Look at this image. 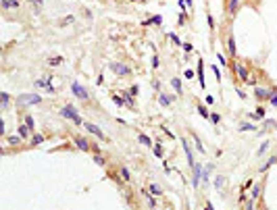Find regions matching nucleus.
I'll use <instances>...</instances> for the list:
<instances>
[{
  "label": "nucleus",
  "instance_id": "f257e3e1",
  "mask_svg": "<svg viewBox=\"0 0 277 210\" xmlns=\"http://www.w3.org/2000/svg\"><path fill=\"white\" fill-rule=\"evenodd\" d=\"M61 117H65V119H69V121H73L75 125H83L85 121L79 117V112H77V108L73 104H65L61 108Z\"/></svg>",
  "mask_w": 277,
  "mask_h": 210
},
{
  "label": "nucleus",
  "instance_id": "f03ea898",
  "mask_svg": "<svg viewBox=\"0 0 277 210\" xmlns=\"http://www.w3.org/2000/svg\"><path fill=\"white\" fill-rule=\"evenodd\" d=\"M17 106H21V108H25V106H34V104H40L42 102V96L40 94H21V96H17Z\"/></svg>",
  "mask_w": 277,
  "mask_h": 210
},
{
  "label": "nucleus",
  "instance_id": "7ed1b4c3",
  "mask_svg": "<svg viewBox=\"0 0 277 210\" xmlns=\"http://www.w3.org/2000/svg\"><path fill=\"white\" fill-rule=\"evenodd\" d=\"M71 92H73V94H75L79 100H83V102H85V100H90V94H88V90H85L81 83H77V81H73V83H71Z\"/></svg>",
  "mask_w": 277,
  "mask_h": 210
},
{
  "label": "nucleus",
  "instance_id": "20e7f679",
  "mask_svg": "<svg viewBox=\"0 0 277 210\" xmlns=\"http://www.w3.org/2000/svg\"><path fill=\"white\" fill-rule=\"evenodd\" d=\"M273 94H277V87H271V90H267V87H254V96H256L258 100H269Z\"/></svg>",
  "mask_w": 277,
  "mask_h": 210
},
{
  "label": "nucleus",
  "instance_id": "39448f33",
  "mask_svg": "<svg viewBox=\"0 0 277 210\" xmlns=\"http://www.w3.org/2000/svg\"><path fill=\"white\" fill-rule=\"evenodd\" d=\"M83 129H85V131H90L92 135H96L98 140H106V135L102 133V129H100V127H96L94 123H88V121H85V123H83Z\"/></svg>",
  "mask_w": 277,
  "mask_h": 210
},
{
  "label": "nucleus",
  "instance_id": "423d86ee",
  "mask_svg": "<svg viewBox=\"0 0 277 210\" xmlns=\"http://www.w3.org/2000/svg\"><path fill=\"white\" fill-rule=\"evenodd\" d=\"M111 69L115 71V75H121V77H125V75L132 73V69H129L127 65H123V63H111Z\"/></svg>",
  "mask_w": 277,
  "mask_h": 210
},
{
  "label": "nucleus",
  "instance_id": "0eeeda50",
  "mask_svg": "<svg viewBox=\"0 0 277 210\" xmlns=\"http://www.w3.org/2000/svg\"><path fill=\"white\" fill-rule=\"evenodd\" d=\"M192 168H194V179H192V185H194V187H198V183H200V179L204 177V167L196 162V164H194Z\"/></svg>",
  "mask_w": 277,
  "mask_h": 210
},
{
  "label": "nucleus",
  "instance_id": "6e6552de",
  "mask_svg": "<svg viewBox=\"0 0 277 210\" xmlns=\"http://www.w3.org/2000/svg\"><path fill=\"white\" fill-rule=\"evenodd\" d=\"M181 144H183V150H186V156H187V162L194 167L196 164V158H194V152H192V148H190V144H187L186 137H181Z\"/></svg>",
  "mask_w": 277,
  "mask_h": 210
},
{
  "label": "nucleus",
  "instance_id": "1a4fd4ad",
  "mask_svg": "<svg viewBox=\"0 0 277 210\" xmlns=\"http://www.w3.org/2000/svg\"><path fill=\"white\" fill-rule=\"evenodd\" d=\"M236 71H238V77L242 79L244 83H250V73H248V69H246L244 65H236Z\"/></svg>",
  "mask_w": 277,
  "mask_h": 210
},
{
  "label": "nucleus",
  "instance_id": "9d476101",
  "mask_svg": "<svg viewBox=\"0 0 277 210\" xmlns=\"http://www.w3.org/2000/svg\"><path fill=\"white\" fill-rule=\"evenodd\" d=\"M73 141H75V146L79 148V150H83V152H88V150H90V144H88V140H85V137H81V135L73 137Z\"/></svg>",
  "mask_w": 277,
  "mask_h": 210
},
{
  "label": "nucleus",
  "instance_id": "9b49d317",
  "mask_svg": "<svg viewBox=\"0 0 277 210\" xmlns=\"http://www.w3.org/2000/svg\"><path fill=\"white\" fill-rule=\"evenodd\" d=\"M160 23H163V17H160V15H154L150 19H144L142 25H144V27H150V25H160Z\"/></svg>",
  "mask_w": 277,
  "mask_h": 210
},
{
  "label": "nucleus",
  "instance_id": "f8f14e48",
  "mask_svg": "<svg viewBox=\"0 0 277 210\" xmlns=\"http://www.w3.org/2000/svg\"><path fill=\"white\" fill-rule=\"evenodd\" d=\"M196 73H198V79H200V87L204 90L206 87V81H204V63H202V58L198 60V71Z\"/></svg>",
  "mask_w": 277,
  "mask_h": 210
},
{
  "label": "nucleus",
  "instance_id": "ddd939ff",
  "mask_svg": "<svg viewBox=\"0 0 277 210\" xmlns=\"http://www.w3.org/2000/svg\"><path fill=\"white\" fill-rule=\"evenodd\" d=\"M227 48H229V54L236 58L238 50H236V40H233V35H229V38H227Z\"/></svg>",
  "mask_w": 277,
  "mask_h": 210
},
{
  "label": "nucleus",
  "instance_id": "4468645a",
  "mask_svg": "<svg viewBox=\"0 0 277 210\" xmlns=\"http://www.w3.org/2000/svg\"><path fill=\"white\" fill-rule=\"evenodd\" d=\"M238 8H240V0H229L227 2V13L229 15H233Z\"/></svg>",
  "mask_w": 277,
  "mask_h": 210
},
{
  "label": "nucleus",
  "instance_id": "2eb2a0df",
  "mask_svg": "<svg viewBox=\"0 0 277 210\" xmlns=\"http://www.w3.org/2000/svg\"><path fill=\"white\" fill-rule=\"evenodd\" d=\"M17 133H19V135L23 137V140L31 135V131H29V127H27V125H19V127H17Z\"/></svg>",
  "mask_w": 277,
  "mask_h": 210
},
{
  "label": "nucleus",
  "instance_id": "dca6fc26",
  "mask_svg": "<svg viewBox=\"0 0 277 210\" xmlns=\"http://www.w3.org/2000/svg\"><path fill=\"white\" fill-rule=\"evenodd\" d=\"M261 191H263V183H256L254 187H252V194H250V200H256L261 196Z\"/></svg>",
  "mask_w": 277,
  "mask_h": 210
},
{
  "label": "nucleus",
  "instance_id": "f3484780",
  "mask_svg": "<svg viewBox=\"0 0 277 210\" xmlns=\"http://www.w3.org/2000/svg\"><path fill=\"white\" fill-rule=\"evenodd\" d=\"M44 140H46V137H44L42 133H31V146H40Z\"/></svg>",
  "mask_w": 277,
  "mask_h": 210
},
{
  "label": "nucleus",
  "instance_id": "a211bd4d",
  "mask_svg": "<svg viewBox=\"0 0 277 210\" xmlns=\"http://www.w3.org/2000/svg\"><path fill=\"white\" fill-rule=\"evenodd\" d=\"M171 100H173L171 96H167V94H159V104L160 106H169V104H171Z\"/></svg>",
  "mask_w": 277,
  "mask_h": 210
},
{
  "label": "nucleus",
  "instance_id": "6ab92c4d",
  "mask_svg": "<svg viewBox=\"0 0 277 210\" xmlns=\"http://www.w3.org/2000/svg\"><path fill=\"white\" fill-rule=\"evenodd\" d=\"M269 146H271V141H269V140H267V141H263V144L258 146V150H256V156H263L265 152L269 150Z\"/></svg>",
  "mask_w": 277,
  "mask_h": 210
},
{
  "label": "nucleus",
  "instance_id": "aec40b11",
  "mask_svg": "<svg viewBox=\"0 0 277 210\" xmlns=\"http://www.w3.org/2000/svg\"><path fill=\"white\" fill-rule=\"evenodd\" d=\"M119 175H121V179H125V181H129V179H132V173H129V168H127V167L119 168Z\"/></svg>",
  "mask_w": 277,
  "mask_h": 210
},
{
  "label": "nucleus",
  "instance_id": "412c9836",
  "mask_svg": "<svg viewBox=\"0 0 277 210\" xmlns=\"http://www.w3.org/2000/svg\"><path fill=\"white\" fill-rule=\"evenodd\" d=\"M7 140H8V146H19L23 137H21L19 133H17V135H11V137H7Z\"/></svg>",
  "mask_w": 277,
  "mask_h": 210
},
{
  "label": "nucleus",
  "instance_id": "4be33fe9",
  "mask_svg": "<svg viewBox=\"0 0 277 210\" xmlns=\"http://www.w3.org/2000/svg\"><path fill=\"white\" fill-rule=\"evenodd\" d=\"M171 85H173V90L177 92V94H183V90H181V81H179V77H173V79H171Z\"/></svg>",
  "mask_w": 277,
  "mask_h": 210
},
{
  "label": "nucleus",
  "instance_id": "5701e85b",
  "mask_svg": "<svg viewBox=\"0 0 277 210\" xmlns=\"http://www.w3.org/2000/svg\"><path fill=\"white\" fill-rule=\"evenodd\" d=\"M0 2H2V7H4V8H17V7H19V2H17V0H0Z\"/></svg>",
  "mask_w": 277,
  "mask_h": 210
},
{
  "label": "nucleus",
  "instance_id": "b1692460",
  "mask_svg": "<svg viewBox=\"0 0 277 210\" xmlns=\"http://www.w3.org/2000/svg\"><path fill=\"white\" fill-rule=\"evenodd\" d=\"M0 102H2V108H8V102H11V96H8L7 92H2V94H0Z\"/></svg>",
  "mask_w": 277,
  "mask_h": 210
},
{
  "label": "nucleus",
  "instance_id": "393cba45",
  "mask_svg": "<svg viewBox=\"0 0 277 210\" xmlns=\"http://www.w3.org/2000/svg\"><path fill=\"white\" fill-rule=\"evenodd\" d=\"M25 125L29 127V131L34 133V129H35V121H34V117H29V114H27V117H25Z\"/></svg>",
  "mask_w": 277,
  "mask_h": 210
},
{
  "label": "nucleus",
  "instance_id": "a878e982",
  "mask_svg": "<svg viewBox=\"0 0 277 210\" xmlns=\"http://www.w3.org/2000/svg\"><path fill=\"white\" fill-rule=\"evenodd\" d=\"M140 144H144V146L152 148V140H150V137H148V135H144V133H142V135H140Z\"/></svg>",
  "mask_w": 277,
  "mask_h": 210
},
{
  "label": "nucleus",
  "instance_id": "bb28decb",
  "mask_svg": "<svg viewBox=\"0 0 277 210\" xmlns=\"http://www.w3.org/2000/svg\"><path fill=\"white\" fill-rule=\"evenodd\" d=\"M150 194H152V196H163V189H160L156 183H152V185H150Z\"/></svg>",
  "mask_w": 277,
  "mask_h": 210
},
{
  "label": "nucleus",
  "instance_id": "cd10ccee",
  "mask_svg": "<svg viewBox=\"0 0 277 210\" xmlns=\"http://www.w3.org/2000/svg\"><path fill=\"white\" fill-rule=\"evenodd\" d=\"M113 102L117 104V108H121V106H125V100L121 98V96H117V94H113Z\"/></svg>",
  "mask_w": 277,
  "mask_h": 210
},
{
  "label": "nucleus",
  "instance_id": "c85d7f7f",
  "mask_svg": "<svg viewBox=\"0 0 277 210\" xmlns=\"http://www.w3.org/2000/svg\"><path fill=\"white\" fill-rule=\"evenodd\" d=\"M152 150H154V156H156V158H163V146H160V144H154Z\"/></svg>",
  "mask_w": 277,
  "mask_h": 210
},
{
  "label": "nucleus",
  "instance_id": "c756f323",
  "mask_svg": "<svg viewBox=\"0 0 277 210\" xmlns=\"http://www.w3.org/2000/svg\"><path fill=\"white\" fill-rule=\"evenodd\" d=\"M275 162H277V156H271L269 160H267V164H263V168H261V171H263V173H265V171H267V168H269V167H273Z\"/></svg>",
  "mask_w": 277,
  "mask_h": 210
},
{
  "label": "nucleus",
  "instance_id": "7c9ffc66",
  "mask_svg": "<svg viewBox=\"0 0 277 210\" xmlns=\"http://www.w3.org/2000/svg\"><path fill=\"white\" fill-rule=\"evenodd\" d=\"M65 58L62 56H54V58H48V65H52V67H56V65H61Z\"/></svg>",
  "mask_w": 277,
  "mask_h": 210
},
{
  "label": "nucleus",
  "instance_id": "2f4dec72",
  "mask_svg": "<svg viewBox=\"0 0 277 210\" xmlns=\"http://www.w3.org/2000/svg\"><path fill=\"white\" fill-rule=\"evenodd\" d=\"M192 140H194V144H196V148H198V150H200V154H204V146H202V141L198 140V137H196L194 133H192Z\"/></svg>",
  "mask_w": 277,
  "mask_h": 210
},
{
  "label": "nucleus",
  "instance_id": "473e14b6",
  "mask_svg": "<svg viewBox=\"0 0 277 210\" xmlns=\"http://www.w3.org/2000/svg\"><path fill=\"white\" fill-rule=\"evenodd\" d=\"M123 100H125V106H127V108H133V100H132V94H125V96H123Z\"/></svg>",
  "mask_w": 277,
  "mask_h": 210
},
{
  "label": "nucleus",
  "instance_id": "72a5a7b5",
  "mask_svg": "<svg viewBox=\"0 0 277 210\" xmlns=\"http://www.w3.org/2000/svg\"><path fill=\"white\" fill-rule=\"evenodd\" d=\"M252 129H256V127L252 125V123H250V125H248V123H244V125H240V131H252Z\"/></svg>",
  "mask_w": 277,
  "mask_h": 210
},
{
  "label": "nucleus",
  "instance_id": "f704fd0d",
  "mask_svg": "<svg viewBox=\"0 0 277 210\" xmlns=\"http://www.w3.org/2000/svg\"><path fill=\"white\" fill-rule=\"evenodd\" d=\"M206 21H208V27L215 29V19H213V15H210V13H206Z\"/></svg>",
  "mask_w": 277,
  "mask_h": 210
},
{
  "label": "nucleus",
  "instance_id": "c9c22d12",
  "mask_svg": "<svg viewBox=\"0 0 277 210\" xmlns=\"http://www.w3.org/2000/svg\"><path fill=\"white\" fill-rule=\"evenodd\" d=\"M198 112H200L202 117H210V112H208V110H206V106H202V104H200V106H198Z\"/></svg>",
  "mask_w": 277,
  "mask_h": 210
},
{
  "label": "nucleus",
  "instance_id": "e433bc0d",
  "mask_svg": "<svg viewBox=\"0 0 277 210\" xmlns=\"http://www.w3.org/2000/svg\"><path fill=\"white\" fill-rule=\"evenodd\" d=\"M169 38H171V40H173V44H177V46H183V44H181V40H179V38H177V35L173 34V31H171V34H169Z\"/></svg>",
  "mask_w": 277,
  "mask_h": 210
},
{
  "label": "nucleus",
  "instance_id": "4c0bfd02",
  "mask_svg": "<svg viewBox=\"0 0 277 210\" xmlns=\"http://www.w3.org/2000/svg\"><path fill=\"white\" fill-rule=\"evenodd\" d=\"M223 183H225V177H217V179H215L217 189H221V187H223Z\"/></svg>",
  "mask_w": 277,
  "mask_h": 210
},
{
  "label": "nucleus",
  "instance_id": "58836bf2",
  "mask_svg": "<svg viewBox=\"0 0 277 210\" xmlns=\"http://www.w3.org/2000/svg\"><path fill=\"white\" fill-rule=\"evenodd\" d=\"M210 69H213V73H215V77H217V81H221V71L217 69V65H213V67H210Z\"/></svg>",
  "mask_w": 277,
  "mask_h": 210
},
{
  "label": "nucleus",
  "instance_id": "ea45409f",
  "mask_svg": "<svg viewBox=\"0 0 277 210\" xmlns=\"http://www.w3.org/2000/svg\"><path fill=\"white\" fill-rule=\"evenodd\" d=\"M208 119H210V121H213V123H215V125H217V123L221 121V117H219L217 112H210V117H208Z\"/></svg>",
  "mask_w": 277,
  "mask_h": 210
},
{
  "label": "nucleus",
  "instance_id": "a19ab883",
  "mask_svg": "<svg viewBox=\"0 0 277 210\" xmlns=\"http://www.w3.org/2000/svg\"><path fill=\"white\" fill-rule=\"evenodd\" d=\"M186 4H187L186 0H179V2H177V7H179V8H181V13H186V8H187V7H186Z\"/></svg>",
  "mask_w": 277,
  "mask_h": 210
},
{
  "label": "nucleus",
  "instance_id": "79ce46f5",
  "mask_svg": "<svg viewBox=\"0 0 277 210\" xmlns=\"http://www.w3.org/2000/svg\"><path fill=\"white\" fill-rule=\"evenodd\" d=\"M254 114H256L258 119H261V117H265V108H263V106H258V108H256V112H254Z\"/></svg>",
  "mask_w": 277,
  "mask_h": 210
},
{
  "label": "nucleus",
  "instance_id": "37998d69",
  "mask_svg": "<svg viewBox=\"0 0 277 210\" xmlns=\"http://www.w3.org/2000/svg\"><path fill=\"white\" fill-rule=\"evenodd\" d=\"M94 162H96V164H100V167H102V164H104V158H102V156H100V154H98V156H94Z\"/></svg>",
  "mask_w": 277,
  "mask_h": 210
},
{
  "label": "nucleus",
  "instance_id": "c03bdc74",
  "mask_svg": "<svg viewBox=\"0 0 277 210\" xmlns=\"http://www.w3.org/2000/svg\"><path fill=\"white\" fill-rule=\"evenodd\" d=\"M244 210H254V200H248V204L244 206Z\"/></svg>",
  "mask_w": 277,
  "mask_h": 210
},
{
  "label": "nucleus",
  "instance_id": "a18cd8bd",
  "mask_svg": "<svg viewBox=\"0 0 277 210\" xmlns=\"http://www.w3.org/2000/svg\"><path fill=\"white\" fill-rule=\"evenodd\" d=\"M269 104L271 106H277V94H273V96L269 98Z\"/></svg>",
  "mask_w": 277,
  "mask_h": 210
},
{
  "label": "nucleus",
  "instance_id": "49530a36",
  "mask_svg": "<svg viewBox=\"0 0 277 210\" xmlns=\"http://www.w3.org/2000/svg\"><path fill=\"white\" fill-rule=\"evenodd\" d=\"M138 92H140L138 85H132V87H129V94H133V96H138Z\"/></svg>",
  "mask_w": 277,
  "mask_h": 210
},
{
  "label": "nucleus",
  "instance_id": "de8ad7c7",
  "mask_svg": "<svg viewBox=\"0 0 277 210\" xmlns=\"http://www.w3.org/2000/svg\"><path fill=\"white\" fill-rule=\"evenodd\" d=\"M159 65H160V60H159V56L154 54V56H152V67H154V69H156V67H159Z\"/></svg>",
  "mask_w": 277,
  "mask_h": 210
},
{
  "label": "nucleus",
  "instance_id": "09e8293b",
  "mask_svg": "<svg viewBox=\"0 0 277 210\" xmlns=\"http://www.w3.org/2000/svg\"><path fill=\"white\" fill-rule=\"evenodd\" d=\"M67 23H73V17H71V15H69V17H65V19H62V25H67Z\"/></svg>",
  "mask_w": 277,
  "mask_h": 210
},
{
  "label": "nucleus",
  "instance_id": "8fccbe9b",
  "mask_svg": "<svg viewBox=\"0 0 277 210\" xmlns=\"http://www.w3.org/2000/svg\"><path fill=\"white\" fill-rule=\"evenodd\" d=\"M217 58H219V63H221V65H227V60H225V56H223V54H217Z\"/></svg>",
  "mask_w": 277,
  "mask_h": 210
},
{
  "label": "nucleus",
  "instance_id": "3c124183",
  "mask_svg": "<svg viewBox=\"0 0 277 210\" xmlns=\"http://www.w3.org/2000/svg\"><path fill=\"white\" fill-rule=\"evenodd\" d=\"M206 104H215V98L213 96H206Z\"/></svg>",
  "mask_w": 277,
  "mask_h": 210
},
{
  "label": "nucleus",
  "instance_id": "603ef678",
  "mask_svg": "<svg viewBox=\"0 0 277 210\" xmlns=\"http://www.w3.org/2000/svg\"><path fill=\"white\" fill-rule=\"evenodd\" d=\"M152 87L154 90H160V81H152Z\"/></svg>",
  "mask_w": 277,
  "mask_h": 210
},
{
  "label": "nucleus",
  "instance_id": "864d4df0",
  "mask_svg": "<svg viewBox=\"0 0 277 210\" xmlns=\"http://www.w3.org/2000/svg\"><path fill=\"white\" fill-rule=\"evenodd\" d=\"M204 210H215V208H213V204H210V202H206V204H204Z\"/></svg>",
  "mask_w": 277,
  "mask_h": 210
},
{
  "label": "nucleus",
  "instance_id": "5fc2aeb1",
  "mask_svg": "<svg viewBox=\"0 0 277 210\" xmlns=\"http://www.w3.org/2000/svg\"><path fill=\"white\" fill-rule=\"evenodd\" d=\"M31 4H38V7H42V0H29Z\"/></svg>",
  "mask_w": 277,
  "mask_h": 210
},
{
  "label": "nucleus",
  "instance_id": "6e6d98bb",
  "mask_svg": "<svg viewBox=\"0 0 277 210\" xmlns=\"http://www.w3.org/2000/svg\"><path fill=\"white\" fill-rule=\"evenodd\" d=\"M186 2H187V7H192V0H186Z\"/></svg>",
  "mask_w": 277,
  "mask_h": 210
},
{
  "label": "nucleus",
  "instance_id": "4d7b16f0",
  "mask_svg": "<svg viewBox=\"0 0 277 210\" xmlns=\"http://www.w3.org/2000/svg\"><path fill=\"white\" fill-rule=\"evenodd\" d=\"M138 2H144V0H138Z\"/></svg>",
  "mask_w": 277,
  "mask_h": 210
},
{
  "label": "nucleus",
  "instance_id": "13d9d810",
  "mask_svg": "<svg viewBox=\"0 0 277 210\" xmlns=\"http://www.w3.org/2000/svg\"><path fill=\"white\" fill-rule=\"evenodd\" d=\"M275 129H277V123H275Z\"/></svg>",
  "mask_w": 277,
  "mask_h": 210
}]
</instances>
